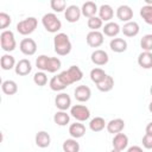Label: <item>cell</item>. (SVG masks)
I'll return each mask as SVG.
<instances>
[{
  "label": "cell",
  "mask_w": 152,
  "mask_h": 152,
  "mask_svg": "<svg viewBox=\"0 0 152 152\" xmlns=\"http://www.w3.org/2000/svg\"><path fill=\"white\" fill-rule=\"evenodd\" d=\"M12 23V19H11V15L5 13V12H1L0 13V28L5 31L6 27H8Z\"/></svg>",
  "instance_id": "cell-39"
},
{
  "label": "cell",
  "mask_w": 152,
  "mask_h": 152,
  "mask_svg": "<svg viewBox=\"0 0 152 152\" xmlns=\"http://www.w3.org/2000/svg\"><path fill=\"white\" fill-rule=\"evenodd\" d=\"M69 134L74 138V139H78L82 138L86 134V126L81 122H75L71 124L69 126Z\"/></svg>",
  "instance_id": "cell-23"
},
{
  "label": "cell",
  "mask_w": 152,
  "mask_h": 152,
  "mask_svg": "<svg viewBox=\"0 0 152 152\" xmlns=\"http://www.w3.org/2000/svg\"><path fill=\"white\" fill-rule=\"evenodd\" d=\"M109 48L113 52L121 53L127 50V42L124 38H113L109 42Z\"/></svg>",
  "instance_id": "cell-21"
},
{
  "label": "cell",
  "mask_w": 152,
  "mask_h": 152,
  "mask_svg": "<svg viewBox=\"0 0 152 152\" xmlns=\"http://www.w3.org/2000/svg\"><path fill=\"white\" fill-rule=\"evenodd\" d=\"M33 82L38 86V87H44L48 83V76L44 71H38L33 75Z\"/></svg>",
  "instance_id": "cell-37"
},
{
  "label": "cell",
  "mask_w": 152,
  "mask_h": 152,
  "mask_svg": "<svg viewBox=\"0 0 152 152\" xmlns=\"http://www.w3.org/2000/svg\"><path fill=\"white\" fill-rule=\"evenodd\" d=\"M107 126V122L104 121L103 118L101 116H95L94 119L90 120L89 122V128L93 132H101L102 129H104V127Z\"/></svg>",
  "instance_id": "cell-27"
},
{
  "label": "cell",
  "mask_w": 152,
  "mask_h": 152,
  "mask_svg": "<svg viewBox=\"0 0 152 152\" xmlns=\"http://www.w3.org/2000/svg\"><path fill=\"white\" fill-rule=\"evenodd\" d=\"M62 148L64 152H80V144L74 138L66 139V140H64Z\"/></svg>",
  "instance_id": "cell-29"
},
{
  "label": "cell",
  "mask_w": 152,
  "mask_h": 152,
  "mask_svg": "<svg viewBox=\"0 0 152 152\" xmlns=\"http://www.w3.org/2000/svg\"><path fill=\"white\" fill-rule=\"evenodd\" d=\"M140 15L146 24L152 25V5H144L140 8Z\"/></svg>",
  "instance_id": "cell-32"
},
{
  "label": "cell",
  "mask_w": 152,
  "mask_h": 152,
  "mask_svg": "<svg viewBox=\"0 0 152 152\" xmlns=\"http://www.w3.org/2000/svg\"><path fill=\"white\" fill-rule=\"evenodd\" d=\"M0 64H1V68L4 70H11L13 68H15V59L13 56L6 53L4 56H1V61H0Z\"/></svg>",
  "instance_id": "cell-30"
},
{
  "label": "cell",
  "mask_w": 152,
  "mask_h": 152,
  "mask_svg": "<svg viewBox=\"0 0 152 152\" xmlns=\"http://www.w3.org/2000/svg\"><path fill=\"white\" fill-rule=\"evenodd\" d=\"M140 46L144 51L152 52V33H147V34L142 36V38L140 40Z\"/></svg>",
  "instance_id": "cell-33"
},
{
  "label": "cell",
  "mask_w": 152,
  "mask_h": 152,
  "mask_svg": "<svg viewBox=\"0 0 152 152\" xmlns=\"http://www.w3.org/2000/svg\"><path fill=\"white\" fill-rule=\"evenodd\" d=\"M32 70V65H31V62L26 58H23L20 59L19 62H17L15 64V68H14V71L17 75L19 76H26L31 72Z\"/></svg>",
  "instance_id": "cell-14"
},
{
  "label": "cell",
  "mask_w": 152,
  "mask_h": 152,
  "mask_svg": "<svg viewBox=\"0 0 152 152\" xmlns=\"http://www.w3.org/2000/svg\"><path fill=\"white\" fill-rule=\"evenodd\" d=\"M138 64L142 69H151L152 68V52L142 51L138 56Z\"/></svg>",
  "instance_id": "cell-24"
},
{
  "label": "cell",
  "mask_w": 152,
  "mask_h": 152,
  "mask_svg": "<svg viewBox=\"0 0 152 152\" xmlns=\"http://www.w3.org/2000/svg\"><path fill=\"white\" fill-rule=\"evenodd\" d=\"M74 96L78 102H87L91 96V90L88 86H78L74 91Z\"/></svg>",
  "instance_id": "cell-11"
},
{
  "label": "cell",
  "mask_w": 152,
  "mask_h": 152,
  "mask_svg": "<svg viewBox=\"0 0 152 152\" xmlns=\"http://www.w3.org/2000/svg\"><path fill=\"white\" fill-rule=\"evenodd\" d=\"M116 17L121 21L128 23L133 18V10L128 5H120L116 8Z\"/></svg>",
  "instance_id": "cell-13"
},
{
  "label": "cell",
  "mask_w": 152,
  "mask_h": 152,
  "mask_svg": "<svg viewBox=\"0 0 152 152\" xmlns=\"http://www.w3.org/2000/svg\"><path fill=\"white\" fill-rule=\"evenodd\" d=\"M145 5H152V0H145Z\"/></svg>",
  "instance_id": "cell-43"
},
{
  "label": "cell",
  "mask_w": 152,
  "mask_h": 152,
  "mask_svg": "<svg viewBox=\"0 0 152 152\" xmlns=\"http://www.w3.org/2000/svg\"><path fill=\"white\" fill-rule=\"evenodd\" d=\"M121 31V27L119 26L118 23H114V21H109L107 24H104L103 28H102V33L107 37H115L120 33Z\"/></svg>",
  "instance_id": "cell-22"
},
{
  "label": "cell",
  "mask_w": 152,
  "mask_h": 152,
  "mask_svg": "<svg viewBox=\"0 0 152 152\" xmlns=\"http://www.w3.org/2000/svg\"><path fill=\"white\" fill-rule=\"evenodd\" d=\"M90 59L91 62L95 64V65H106L109 61V56L108 53L104 51V50H101V49H96L95 51H93L91 56H90Z\"/></svg>",
  "instance_id": "cell-10"
},
{
  "label": "cell",
  "mask_w": 152,
  "mask_h": 152,
  "mask_svg": "<svg viewBox=\"0 0 152 152\" xmlns=\"http://www.w3.org/2000/svg\"><path fill=\"white\" fill-rule=\"evenodd\" d=\"M96 88H97L100 91H102V93H108V91H110V90L114 88V78H113L112 76L107 75L103 81H101L100 83L96 84Z\"/></svg>",
  "instance_id": "cell-25"
},
{
  "label": "cell",
  "mask_w": 152,
  "mask_h": 152,
  "mask_svg": "<svg viewBox=\"0 0 152 152\" xmlns=\"http://www.w3.org/2000/svg\"><path fill=\"white\" fill-rule=\"evenodd\" d=\"M141 142H142V146H144L145 148L151 150V148H152V134H147V133H145V135L142 137Z\"/></svg>",
  "instance_id": "cell-40"
},
{
  "label": "cell",
  "mask_w": 152,
  "mask_h": 152,
  "mask_svg": "<svg viewBox=\"0 0 152 152\" xmlns=\"http://www.w3.org/2000/svg\"><path fill=\"white\" fill-rule=\"evenodd\" d=\"M110 152H121V151H119V150H116V148H113Z\"/></svg>",
  "instance_id": "cell-45"
},
{
  "label": "cell",
  "mask_w": 152,
  "mask_h": 152,
  "mask_svg": "<svg viewBox=\"0 0 152 152\" xmlns=\"http://www.w3.org/2000/svg\"><path fill=\"white\" fill-rule=\"evenodd\" d=\"M127 152H144V150H142L140 146H137V145H134V146H131V147H128V148H127Z\"/></svg>",
  "instance_id": "cell-41"
},
{
  "label": "cell",
  "mask_w": 152,
  "mask_h": 152,
  "mask_svg": "<svg viewBox=\"0 0 152 152\" xmlns=\"http://www.w3.org/2000/svg\"><path fill=\"white\" fill-rule=\"evenodd\" d=\"M145 131H146V133H147V134H152V121L147 124V126H146Z\"/></svg>",
  "instance_id": "cell-42"
},
{
  "label": "cell",
  "mask_w": 152,
  "mask_h": 152,
  "mask_svg": "<svg viewBox=\"0 0 152 152\" xmlns=\"http://www.w3.org/2000/svg\"><path fill=\"white\" fill-rule=\"evenodd\" d=\"M37 25H38V20L34 17H28L24 20H20L17 24V31L23 36H27L34 32V30L37 28Z\"/></svg>",
  "instance_id": "cell-4"
},
{
  "label": "cell",
  "mask_w": 152,
  "mask_h": 152,
  "mask_svg": "<svg viewBox=\"0 0 152 152\" xmlns=\"http://www.w3.org/2000/svg\"><path fill=\"white\" fill-rule=\"evenodd\" d=\"M19 49L25 56H32L37 51V43L32 38H24L19 44Z\"/></svg>",
  "instance_id": "cell-7"
},
{
  "label": "cell",
  "mask_w": 152,
  "mask_h": 152,
  "mask_svg": "<svg viewBox=\"0 0 152 152\" xmlns=\"http://www.w3.org/2000/svg\"><path fill=\"white\" fill-rule=\"evenodd\" d=\"M113 148H116L119 151H124L128 146V137L125 133H118L113 138Z\"/></svg>",
  "instance_id": "cell-17"
},
{
  "label": "cell",
  "mask_w": 152,
  "mask_h": 152,
  "mask_svg": "<svg viewBox=\"0 0 152 152\" xmlns=\"http://www.w3.org/2000/svg\"><path fill=\"white\" fill-rule=\"evenodd\" d=\"M70 114L78 122H83L90 118V110L87 106L83 104H74L70 108Z\"/></svg>",
  "instance_id": "cell-6"
},
{
  "label": "cell",
  "mask_w": 152,
  "mask_h": 152,
  "mask_svg": "<svg viewBox=\"0 0 152 152\" xmlns=\"http://www.w3.org/2000/svg\"><path fill=\"white\" fill-rule=\"evenodd\" d=\"M106 76H107V74H106L104 70L101 69V68H94V69H91V71H90V80H91L95 84H97V83H100L101 81H103V80L106 78Z\"/></svg>",
  "instance_id": "cell-31"
},
{
  "label": "cell",
  "mask_w": 152,
  "mask_h": 152,
  "mask_svg": "<svg viewBox=\"0 0 152 152\" xmlns=\"http://www.w3.org/2000/svg\"><path fill=\"white\" fill-rule=\"evenodd\" d=\"M150 93H151V95H152V86H151V88H150Z\"/></svg>",
  "instance_id": "cell-46"
},
{
  "label": "cell",
  "mask_w": 152,
  "mask_h": 152,
  "mask_svg": "<svg viewBox=\"0 0 152 152\" xmlns=\"http://www.w3.org/2000/svg\"><path fill=\"white\" fill-rule=\"evenodd\" d=\"M102 24H103V21L96 15L93 17V18H89L88 21H87V25L91 31H99V28L102 27Z\"/></svg>",
  "instance_id": "cell-36"
},
{
  "label": "cell",
  "mask_w": 152,
  "mask_h": 152,
  "mask_svg": "<svg viewBox=\"0 0 152 152\" xmlns=\"http://www.w3.org/2000/svg\"><path fill=\"white\" fill-rule=\"evenodd\" d=\"M61 65H62V62L59 58L57 57H50L49 59V64H48V72H56L57 70L61 69Z\"/></svg>",
  "instance_id": "cell-35"
},
{
  "label": "cell",
  "mask_w": 152,
  "mask_h": 152,
  "mask_svg": "<svg viewBox=\"0 0 152 152\" xmlns=\"http://www.w3.org/2000/svg\"><path fill=\"white\" fill-rule=\"evenodd\" d=\"M81 12H82V15L89 19L96 15V13L99 12V8L94 1H86L81 7Z\"/></svg>",
  "instance_id": "cell-18"
},
{
  "label": "cell",
  "mask_w": 152,
  "mask_h": 152,
  "mask_svg": "<svg viewBox=\"0 0 152 152\" xmlns=\"http://www.w3.org/2000/svg\"><path fill=\"white\" fill-rule=\"evenodd\" d=\"M86 40H87V44L90 46V48H99L103 44V33L100 32V31H90L87 37H86Z\"/></svg>",
  "instance_id": "cell-8"
},
{
  "label": "cell",
  "mask_w": 152,
  "mask_h": 152,
  "mask_svg": "<svg viewBox=\"0 0 152 152\" xmlns=\"http://www.w3.org/2000/svg\"><path fill=\"white\" fill-rule=\"evenodd\" d=\"M53 121L58 126H66L70 121V115L64 110H59L53 115Z\"/></svg>",
  "instance_id": "cell-28"
},
{
  "label": "cell",
  "mask_w": 152,
  "mask_h": 152,
  "mask_svg": "<svg viewBox=\"0 0 152 152\" xmlns=\"http://www.w3.org/2000/svg\"><path fill=\"white\" fill-rule=\"evenodd\" d=\"M82 78H83V72L80 69V66L71 65L69 69L53 76L49 82V87L53 91H62L70 84L78 82Z\"/></svg>",
  "instance_id": "cell-1"
},
{
  "label": "cell",
  "mask_w": 152,
  "mask_h": 152,
  "mask_svg": "<svg viewBox=\"0 0 152 152\" xmlns=\"http://www.w3.org/2000/svg\"><path fill=\"white\" fill-rule=\"evenodd\" d=\"M1 90L6 95H14L18 91V84L13 80H6L1 84Z\"/></svg>",
  "instance_id": "cell-26"
},
{
  "label": "cell",
  "mask_w": 152,
  "mask_h": 152,
  "mask_svg": "<svg viewBox=\"0 0 152 152\" xmlns=\"http://www.w3.org/2000/svg\"><path fill=\"white\" fill-rule=\"evenodd\" d=\"M50 6L57 13L63 12V11L66 10V2L64 0H51L50 1Z\"/></svg>",
  "instance_id": "cell-38"
},
{
  "label": "cell",
  "mask_w": 152,
  "mask_h": 152,
  "mask_svg": "<svg viewBox=\"0 0 152 152\" xmlns=\"http://www.w3.org/2000/svg\"><path fill=\"white\" fill-rule=\"evenodd\" d=\"M55 106L59 109V110H66L69 108H71V99L66 93H61L56 96L55 99Z\"/></svg>",
  "instance_id": "cell-12"
},
{
  "label": "cell",
  "mask_w": 152,
  "mask_h": 152,
  "mask_svg": "<svg viewBox=\"0 0 152 152\" xmlns=\"http://www.w3.org/2000/svg\"><path fill=\"white\" fill-rule=\"evenodd\" d=\"M0 44H1V49L6 52H11L15 49L17 46V42L14 38V33L11 30H5L1 32L0 34Z\"/></svg>",
  "instance_id": "cell-5"
},
{
  "label": "cell",
  "mask_w": 152,
  "mask_h": 152,
  "mask_svg": "<svg viewBox=\"0 0 152 152\" xmlns=\"http://www.w3.org/2000/svg\"><path fill=\"white\" fill-rule=\"evenodd\" d=\"M148 110L152 113V101H151V102H150V104H148Z\"/></svg>",
  "instance_id": "cell-44"
},
{
  "label": "cell",
  "mask_w": 152,
  "mask_h": 152,
  "mask_svg": "<svg viewBox=\"0 0 152 152\" xmlns=\"http://www.w3.org/2000/svg\"><path fill=\"white\" fill-rule=\"evenodd\" d=\"M108 133H112V134H118V133H121L125 128V121L120 118H116V119H112L109 122H107V126H106Z\"/></svg>",
  "instance_id": "cell-15"
},
{
  "label": "cell",
  "mask_w": 152,
  "mask_h": 152,
  "mask_svg": "<svg viewBox=\"0 0 152 152\" xmlns=\"http://www.w3.org/2000/svg\"><path fill=\"white\" fill-rule=\"evenodd\" d=\"M82 15V12H81V8L76 5H70L66 7V10L64 11V17L66 19V21L69 23H76L80 20Z\"/></svg>",
  "instance_id": "cell-9"
},
{
  "label": "cell",
  "mask_w": 152,
  "mask_h": 152,
  "mask_svg": "<svg viewBox=\"0 0 152 152\" xmlns=\"http://www.w3.org/2000/svg\"><path fill=\"white\" fill-rule=\"evenodd\" d=\"M113 15H114V10L112 8L110 5L108 4H103L99 7V18L102 20V21H107L109 23L110 19H113Z\"/></svg>",
  "instance_id": "cell-20"
},
{
  "label": "cell",
  "mask_w": 152,
  "mask_h": 152,
  "mask_svg": "<svg viewBox=\"0 0 152 152\" xmlns=\"http://www.w3.org/2000/svg\"><path fill=\"white\" fill-rule=\"evenodd\" d=\"M34 141H36V145L40 148H46L50 146L51 144V137L48 132L45 131H39L37 134H36V138H34Z\"/></svg>",
  "instance_id": "cell-19"
},
{
  "label": "cell",
  "mask_w": 152,
  "mask_h": 152,
  "mask_svg": "<svg viewBox=\"0 0 152 152\" xmlns=\"http://www.w3.org/2000/svg\"><path fill=\"white\" fill-rule=\"evenodd\" d=\"M49 59H50V57L46 56V55H40V56H38L37 59H36V66H37L40 71H46V70H48Z\"/></svg>",
  "instance_id": "cell-34"
},
{
  "label": "cell",
  "mask_w": 152,
  "mask_h": 152,
  "mask_svg": "<svg viewBox=\"0 0 152 152\" xmlns=\"http://www.w3.org/2000/svg\"><path fill=\"white\" fill-rule=\"evenodd\" d=\"M53 48H55V52L59 56L69 55L71 51V48H72L69 36L63 32L57 33L53 38Z\"/></svg>",
  "instance_id": "cell-2"
},
{
  "label": "cell",
  "mask_w": 152,
  "mask_h": 152,
  "mask_svg": "<svg viewBox=\"0 0 152 152\" xmlns=\"http://www.w3.org/2000/svg\"><path fill=\"white\" fill-rule=\"evenodd\" d=\"M140 31V27H139V24L137 21H128V23H125L124 26L121 27V32L124 33V36L126 37H135Z\"/></svg>",
  "instance_id": "cell-16"
},
{
  "label": "cell",
  "mask_w": 152,
  "mask_h": 152,
  "mask_svg": "<svg viewBox=\"0 0 152 152\" xmlns=\"http://www.w3.org/2000/svg\"><path fill=\"white\" fill-rule=\"evenodd\" d=\"M42 24L44 28L50 33H57L62 28V21L57 18L55 13H46L42 18Z\"/></svg>",
  "instance_id": "cell-3"
}]
</instances>
